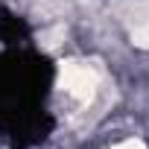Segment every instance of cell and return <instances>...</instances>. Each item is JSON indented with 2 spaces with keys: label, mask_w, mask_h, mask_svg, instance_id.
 Masks as SVG:
<instances>
[{
  "label": "cell",
  "mask_w": 149,
  "mask_h": 149,
  "mask_svg": "<svg viewBox=\"0 0 149 149\" xmlns=\"http://www.w3.org/2000/svg\"><path fill=\"white\" fill-rule=\"evenodd\" d=\"M97 85H100V73L85 64V61H64L61 64V88L82 105H88L97 94Z\"/></svg>",
  "instance_id": "cell-1"
},
{
  "label": "cell",
  "mask_w": 149,
  "mask_h": 149,
  "mask_svg": "<svg viewBox=\"0 0 149 149\" xmlns=\"http://www.w3.org/2000/svg\"><path fill=\"white\" fill-rule=\"evenodd\" d=\"M61 35H64V29H61V26H56V29H50V32H44V35H41V44H44V47H56V44H58L56 38H61Z\"/></svg>",
  "instance_id": "cell-3"
},
{
  "label": "cell",
  "mask_w": 149,
  "mask_h": 149,
  "mask_svg": "<svg viewBox=\"0 0 149 149\" xmlns=\"http://www.w3.org/2000/svg\"><path fill=\"white\" fill-rule=\"evenodd\" d=\"M132 41H134L137 47H149V15L140 18V21L132 26Z\"/></svg>",
  "instance_id": "cell-2"
}]
</instances>
